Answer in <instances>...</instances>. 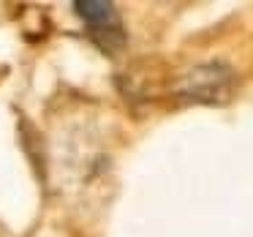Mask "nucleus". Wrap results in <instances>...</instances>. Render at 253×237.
Masks as SVG:
<instances>
[{
  "mask_svg": "<svg viewBox=\"0 0 253 237\" xmlns=\"http://www.w3.org/2000/svg\"><path fill=\"white\" fill-rule=\"evenodd\" d=\"M74 14L82 19L93 44L101 52L117 55L126 47L128 33H126V25H123L120 14H117L115 3H106V0H79V3H74Z\"/></svg>",
  "mask_w": 253,
  "mask_h": 237,
  "instance_id": "1",
  "label": "nucleus"
},
{
  "mask_svg": "<svg viewBox=\"0 0 253 237\" xmlns=\"http://www.w3.org/2000/svg\"><path fill=\"white\" fill-rule=\"evenodd\" d=\"M234 79V71L223 63L202 66L188 77L185 82V98L191 101H220L229 93V82Z\"/></svg>",
  "mask_w": 253,
  "mask_h": 237,
  "instance_id": "2",
  "label": "nucleus"
}]
</instances>
